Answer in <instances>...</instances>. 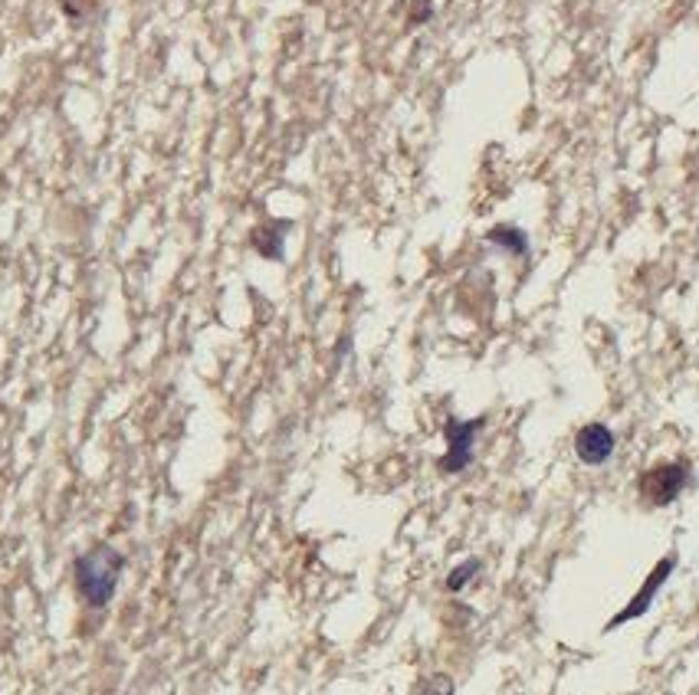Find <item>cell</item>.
<instances>
[{"mask_svg": "<svg viewBox=\"0 0 699 695\" xmlns=\"http://www.w3.org/2000/svg\"><path fill=\"white\" fill-rule=\"evenodd\" d=\"M122 567H126V557L112 545H96L86 555L76 557L73 580H76V594L83 597V604L93 610H103L116 597Z\"/></svg>", "mask_w": 699, "mask_h": 695, "instance_id": "obj_1", "label": "cell"}, {"mask_svg": "<svg viewBox=\"0 0 699 695\" xmlns=\"http://www.w3.org/2000/svg\"><path fill=\"white\" fill-rule=\"evenodd\" d=\"M690 482H693V466L687 459H674V463H657L647 473H641L637 492H641V502L644 506L667 509V506H674L687 492Z\"/></svg>", "mask_w": 699, "mask_h": 695, "instance_id": "obj_2", "label": "cell"}, {"mask_svg": "<svg viewBox=\"0 0 699 695\" xmlns=\"http://www.w3.org/2000/svg\"><path fill=\"white\" fill-rule=\"evenodd\" d=\"M480 430H486V417H473V420L447 417V423H443L447 453L437 459V469H440L443 476H456V473L470 469V463H473V456H476V439H480Z\"/></svg>", "mask_w": 699, "mask_h": 695, "instance_id": "obj_3", "label": "cell"}, {"mask_svg": "<svg viewBox=\"0 0 699 695\" xmlns=\"http://www.w3.org/2000/svg\"><path fill=\"white\" fill-rule=\"evenodd\" d=\"M677 571V555H667L660 557L657 564H654V571L647 574V580L637 587V594L631 597V604L621 610V613H614L607 623H604V630L611 633V630H617V627H624V623H631V620H637V617H644L650 607H654V597L660 594V587L670 580V574Z\"/></svg>", "mask_w": 699, "mask_h": 695, "instance_id": "obj_4", "label": "cell"}, {"mask_svg": "<svg viewBox=\"0 0 699 695\" xmlns=\"http://www.w3.org/2000/svg\"><path fill=\"white\" fill-rule=\"evenodd\" d=\"M617 449V436L607 423L594 420V423H584L578 433H574V456L584 463V466H604Z\"/></svg>", "mask_w": 699, "mask_h": 695, "instance_id": "obj_5", "label": "cell"}, {"mask_svg": "<svg viewBox=\"0 0 699 695\" xmlns=\"http://www.w3.org/2000/svg\"><path fill=\"white\" fill-rule=\"evenodd\" d=\"M486 243L509 253V257H529V234L523 227H513V224H496L490 234H486Z\"/></svg>", "mask_w": 699, "mask_h": 695, "instance_id": "obj_6", "label": "cell"}, {"mask_svg": "<svg viewBox=\"0 0 699 695\" xmlns=\"http://www.w3.org/2000/svg\"><path fill=\"white\" fill-rule=\"evenodd\" d=\"M292 224L289 220H277V224H264L254 230V250L264 257V260H282V247H286V230Z\"/></svg>", "mask_w": 699, "mask_h": 695, "instance_id": "obj_7", "label": "cell"}, {"mask_svg": "<svg viewBox=\"0 0 699 695\" xmlns=\"http://www.w3.org/2000/svg\"><path fill=\"white\" fill-rule=\"evenodd\" d=\"M480 571H483V561H480V557H470V561L456 564V567L447 574V590H450V594H460Z\"/></svg>", "mask_w": 699, "mask_h": 695, "instance_id": "obj_8", "label": "cell"}, {"mask_svg": "<svg viewBox=\"0 0 699 695\" xmlns=\"http://www.w3.org/2000/svg\"><path fill=\"white\" fill-rule=\"evenodd\" d=\"M453 693H456L453 680H450L447 673H433V676H427V680L420 683L418 693L415 695H453Z\"/></svg>", "mask_w": 699, "mask_h": 695, "instance_id": "obj_9", "label": "cell"}, {"mask_svg": "<svg viewBox=\"0 0 699 695\" xmlns=\"http://www.w3.org/2000/svg\"><path fill=\"white\" fill-rule=\"evenodd\" d=\"M433 10H430V3L427 0H415V10H411V23H423L427 17H430Z\"/></svg>", "mask_w": 699, "mask_h": 695, "instance_id": "obj_10", "label": "cell"}]
</instances>
